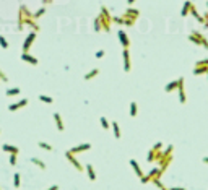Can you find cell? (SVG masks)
<instances>
[{
  "instance_id": "cell-1",
  "label": "cell",
  "mask_w": 208,
  "mask_h": 190,
  "mask_svg": "<svg viewBox=\"0 0 208 190\" xmlns=\"http://www.w3.org/2000/svg\"><path fill=\"white\" fill-rule=\"evenodd\" d=\"M98 16H99L101 24H102V31L109 33L111 31V24H112V15H111V12L104 5H101V13Z\"/></svg>"
},
{
  "instance_id": "cell-2",
  "label": "cell",
  "mask_w": 208,
  "mask_h": 190,
  "mask_svg": "<svg viewBox=\"0 0 208 190\" xmlns=\"http://www.w3.org/2000/svg\"><path fill=\"white\" fill-rule=\"evenodd\" d=\"M189 41H192L195 46H203L205 49L208 51V39L202 33H198L197 30H192V33L189 34Z\"/></svg>"
},
{
  "instance_id": "cell-3",
  "label": "cell",
  "mask_w": 208,
  "mask_h": 190,
  "mask_svg": "<svg viewBox=\"0 0 208 190\" xmlns=\"http://www.w3.org/2000/svg\"><path fill=\"white\" fill-rule=\"evenodd\" d=\"M208 72V59H202L195 63V68H194V75H203Z\"/></svg>"
},
{
  "instance_id": "cell-4",
  "label": "cell",
  "mask_w": 208,
  "mask_h": 190,
  "mask_svg": "<svg viewBox=\"0 0 208 190\" xmlns=\"http://www.w3.org/2000/svg\"><path fill=\"white\" fill-rule=\"evenodd\" d=\"M65 158H67V161H68L70 164H73V167L77 169L78 172H83V171H85V167L80 164V161H78L77 158H75V155H73V153H70V151H65Z\"/></svg>"
},
{
  "instance_id": "cell-5",
  "label": "cell",
  "mask_w": 208,
  "mask_h": 190,
  "mask_svg": "<svg viewBox=\"0 0 208 190\" xmlns=\"http://www.w3.org/2000/svg\"><path fill=\"white\" fill-rule=\"evenodd\" d=\"M36 31H31L30 34L26 36V39H25V42H23V52H30V49H31V46L34 44V41H36Z\"/></svg>"
},
{
  "instance_id": "cell-6",
  "label": "cell",
  "mask_w": 208,
  "mask_h": 190,
  "mask_svg": "<svg viewBox=\"0 0 208 190\" xmlns=\"http://www.w3.org/2000/svg\"><path fill=\"white\" fill-rule=\"evenodd\" d=\"M125 18V20H132V21H137L138 20V16H140V10H137V8H134V7H129L127 10H125V13L122 15Z\"/></svg>"
},
{
  "instance_id": "cell-7",
  "label": "cell",
  "mask_w": 208,
  "mask_h": 190,
  "mask_svg": "<svg viewBox=\"0 0 208 190\" xmlns=\"http://www.w3.org/2000/svg\"><path fill=\"white\" fill-rule=\"evenodd\" d=\"M177 91H179V102H181V104H185V102H187V94H185L184 77L179 78V88H177Z\"/></svg>"
},
{
  "instance_id": "cell-8",
  "label": "cell",
  "mask_w": 208,
  "mask_h": 190,
  "mask_svg": "<svg viewBox=\"0 0 208 190\" xmlns=\"http://www.w3.org/2000/svg\"><path fill=\"white\" fill-rule=\"evenodd\" d=\"M117 37H119V41H120L122 47H124V49H129V46H130V39H129L127 33H125L124 30H119V31H117Z\"/></svg>"
},
{
  "instance_id": "cell-9",
  "label": "cell",
  "mask_w": 208,
  "mask_h": 190,
  "mask_svg": "<svg viewBox=\"0 0 208 190\" xmlns=\"http://www.w3.org/2000/svg\"><path fill=\"white\" fill-rule=\"evenodd\" d=\"M122 59H124V72H130V68H132V65H130V52H129V49H124L122 51Z\"/></svg>"
},
{
  "instance_id": "cell-10",
  "label": "cell",
  "mask_w": 208,
  "mask_h": 190,
  "mask_svg": "<svg viewBox=\"0 0 208 190\" xmlns=\"http://www.w3.org/2000/svg\"><path fill=\"white\" fill-rule=\"evenodd\" d=\"M90 148H91V143H81V145H78V146L70 148L68 151H70V153H73V155H77V153H83V151H88Z\"/></svg>"
},
{
  "instance_id": "cell-11",
  "label": "cell",
  "mask_w": 208,
  "mask_h": 190,
  "mask_svg": "<svg viewBox=\"0 0 208 190\" xmlns=\"http://www.w3.org/2000/svg\"><path fill=\"white\" fill-rule=\"evenodd\" d=\"M28 102H30V101H28L26 98H25V99H21V101H18V102H13V104H10V106H8V111H10V112H15V111H18V109L25 107Z\"/></svg>"
},
{
  "instance_id": "cell-12",
  "label": "cell",
  "mask_w": 208,
  "mask_h": 190,
  "mask_svg": "<svg viewBox=\"0 0 208 190\" xmlns=\"http://www.w3.org/2000/svg\"><path fill=\"white\" fill-rule=\"evenodd\" d=\"M21 60L26 62V63H31V65H37V63H39L36 57H33L31 54H28V52H23V54H21Z\"/></svg>"
},
{
  "instance_id": "cell-13",
  "label": "cell",
  "mask_w": 208,
  "mask_h": 190,
  "mask_svg": "<svg viewBox=\"0 0 208 190\" xmlns=\"http://www.w3.org/2000/svg\"><path fill=\"white\" fill-rule=\"evenodd\" d=\"M2 149L5 151V153H10V155H18V153H20V148L13 146V145H8V143H3L2 145Z\"/></svg>"
},
{
  "instance_id": "cell-14",
  "label": "cell",
  "mask_w": 208,
  "mask_h": 190,
  "mask_svg": "<svg viewBox=\"0 0 208 190\" xmlns=\"http://www.w3.org/2000/svg\"><path fill=\"white\" fill-rule=\"evenodd\" d=\"M54 120H55V125H57V130L59 132H63L65 130V125H63V120H62V116L59 112L54 114Z\"/></svg>"
},
{
  "instance_id": "cell-15",
  "label": "cell",
  "mask_w": 208,
  "mask_h": 190,
  "mask_svg": "<svg viewBox=\"0 0 208 190\" xmlns=\"http://www.w3.org/2000/svg\"><path fill=\"white\" fill-rule=\"evenodd\" d=\"M192 2H190V0H185V3H184V7H182V10H181V16H189V15H190V8H192Z\"/></svg>"
},
{
  "instance_id": "cell-16",
  "label": "cell",
  "mask_w": 208,
  "mask_h": 190,
  "mask_svg": "<svg viewBox=\"0 0 208 190\" xmlns=\"http://www.w3.org/2000/svg\"><path fill=\"white\" fill-rule=\"evenodd\" d=\"M130 166L134 167V172H135L138 177H143V176H145V174H143V171H141V167H140V164L137 163L135 159H130Z\"/></svg>"
},
{
  "instance_id": "cell-17",
  "label": "cell",
  "mask_w": 208,
  "mask_h": 190,
  "mask_svg": "<svg viewBox=\"0 0 208 190\" xmlns=\"http://www.w3.org/2000/svg\"><path fill=\"white\" fill-rule=\"evenodd\" d=\"M177 88H179V78L174 80V81H171V83H167L166 86H164V91H166V93H172V91L177 90Z\"/></svg>"
},
{
  "instance_id": "cell-18",
  "label": "cell",
  "mask_w": 208,
  "mask_h": 190,
  "mask_svg": "<svg viewBox=\"0 0 208 190\" xmlns=\"http://www.w3.org/2000/svg\"><path fill=\"white\" fill-rule=\"evenodd\" d=\"M30 161H31V163H33L34 166H37V167H39L41 171H46V169H47V166H46V163H44V161H41L39 158H31Z\"/></svg>"
},
{
  "instance_id": "cell-19",
  "label": "cell",
  "mask_w": 208,
  "mask_h": 190,
  "mask_svg": "<svg viewBox=\"0 0 208 190\" xmlns=\"http://www.w3.org/2000/svg\"><path fill=\"white\" fill-rule=\"evenodd\" d=\"M98 75H99V68H93V70H90L86 75H85V80H86V81H90V80H93L94 77H98Z\"/></svg>"
},
{
  "instance_id": "cell-20",
  "label": "cell",
  "mask_w": 208,
  "mask_h": 190,
  "mask_svg": "<svg viewBox=\"0 0 208 190\" xmlns=\"http://www.w3.org/2000/svg\"><path fill=\"white\" fill-rule=\"evenodd\" d=\"M85 169H86V172H88L90 180H96V172H94V167L91 164H86V166H85Z\"/></svg>"
},
{
  "instance_id": "cell-21",
  "label": "cell",
  "mask_w": 208,
  "mask_h": 190,
  "mask_svg": "<svg viewBox=\"0 0 208 190\" xmlns=\"http://www.w3.org/2000/svg\"><path fill=\"white\" fill-rule=\"evenodd\" d=\"M21 93V90L20 88H8L7 91H5V94L8 98H13V96H18V94Z\"/></svg>"
},
{
  "instance_id": "cell-22",
  "label": "cell",
  "mask_w": 208,
  "mask_h": 190,
  "mask_svg": "<svg viewBox=\"0 0 208 190\" xmlns=\"http://www.w3.org/2000/svg\"><path fill=\"white\" fill-rule=\"evenodd\" d=\"M137 114H138V104L135 101H132L130 102V116L132 117H137Z\"/></svg>"
},
{
  "instance_id": "cell-23",
  "label": "cell",
  "mask_w": 208,
  "mask_h": 190,
  "mask_svg": "<svg viewBox=\"0 0 208 190\" xmlns=\"http://www.w3.org/2000/svg\"><path fill=\"white\" fill-rule=\"evenodd\" d=\"M159 151H161V149H159ZM156 155H158V151L151 148V149L148 151V158H146V161H148V163H153V161H156Z\"/></svg>"
},
{
  "instance_id": "cell-24",
  "label": "cell",
  "mask_w": 208,
  "mask_h": 190,
  "mask_svg": "<svg viewBox=\"0 0 208 190\" xmlns=\"http://www.w3.org/2000/svg\"><path fill=\"white\" fill-rule=\"evenodd\" d=\"M111 127H112V132H114V137L119 140L120 135H122V133H120V127H119V123H117V122H112V125H111Z\"/></svg>"
},
{
  "instance_id": "cell-25",
  "label": "cell",
  "mask_w": 208,
  "mask_h": 190,
  "mask_svg": "<svg viewBox=\"0 0 208 190\" xmlns=\"http://www.w3.org/2000/svg\"><path fill=\"white\" fill-rule=\"evenodd\" d=\"M13 185H15V188H20V185H21V176H20V172H15V176H13Z\"/></svg>"
},
{
  "instance_id": "cell-26",
  "label": "cell",
  "mask_w": 208,
  "mask_h": 190,
  "mask_svg": "<svg viewBox=\"0 0 208 190\" xmlns=\"http://www.w3.org/2000/svg\"><path fill=\"white\" fill-rule=\"evenodd\" d=\"M44 13H46V7H41L36 13H33V18H34V20H39V18H42Z\"/></svg>"
},
{
  "instance_id": "cell-27",
  "label": "cell",
  "mask_w": 208,
  "mask_h": 190,
  "mask_svg": "<svg viewBox=\"0 0 208 190\" xmlns=\"http://www.w3.org/2000/svg\"><path fill=\"white\" fill-rule=\"evenodd\" d=\"M94 31H96V33L102 31V24H101V20H99V16H96V18H94Z\"/></svg>"
},
{
  "instance_id": "cell-28",
  "label": "cell",
  "mask_w": 208,
  "mask_h": 190,
  "mask_svg": "<svg viewBox=\"0 0 208 190\" xmlns=\"http://www.w3.org/2000/svg\"><path fill=\"white\" fill-rule=\"evenodd\" d=\"M39 101L41 102H46V104H52L54 102V99L51 96H46V94H39Z\"/></svg>"
},
{
  "instance_id": "cell-29",
  "label": "cell",
  "mask_w": 208,
  "mask_h": 190,
  "mask_svg": "<svg viewBox=\"0 0 208 190\" xmlns=\"http://www.w3.org/2000/svg\"><path fill=\"white\" fill-rule=\"evenodd\" d=\"M151 182H153V184H155V185H156L159 190H169V188H166V187L161 184V179H156V177H155L153 180H151Z\"/></svg>"
},
{
  "instance_id": "cell-30",
  "label": "cell",
  "mask_w": 208,
  "mask_h": 190,
  "mask_svg": "<svg viewBox=\"0 0 208 190\" xmlns=\"http://www.w3.org/2000/svg\"><path fill=\"white\" fill-rule=\"evenodd\" d=\"M99 122H101V127H102L104 130H109L111 123L107 122V119H106V117H99Z\"/></svg>"
},
{
  "instance_id": "cell-31",
  "label": "cell",
  "mask_w": 208,
  "mask_h": 190,
  "mask_svg": "<svg viewBox=\"0 0 208 190\" xmlns=\"http://www.w3.org/2000/svg\"><path fill=\"white\" fill-rule=\"evenodd\" d=\"M39 148H42V149H47V151H52L54 148H52V145H49V143H46V141H39Z\"/></svg>"
},
{
  "instance_id": "cell-32",
  "label": "cell",
  "mask_w": 208,
  "mask_h": 190,
  "mask_svg": "<svg viewBox=\"0 0 208 190\" xmlns=\"http://www.w3.org/2000/svg\"><path fill=\"white\" fill-rule=\"evenodd\" d=\"M112 23H117V24H125L124 16H112Z\"/></svg>"
},
{
  "instance_id": "cell-33",
  "label": "cell",
  "mask_w": 208,
  "mask_h": 190,
  "mask_svg": "<svg viewBox=\"0 0 208 190\" xmlns=\"http://www.w3.org/2000/svg\"><path fill=\"white\" fill-rule=\"evenodd\" d=\"M8 46H10V44H8V41L5 39L3 36H0V47H2V49H8Z\"/></svg>"
},
{
  "instance_id": "cell-34",
  "label": "cell",
  "mask_w": 208,
  "mask_h": 190,
  "mask_svg": "<svg viewBox=\"0 0 208 190\" xmlns=\"http://www.w3.org/2000/svg\"><path fill=\"white\" fill-rule=\"evenodd\" d=\"M10 166H16V163H18V155H10Z\"/></svg>"
},
{
  "instance_id": "cell-35",
  "label": "cell",
  "mask_w": 208,
  "mask_h": 190,
  "mask_svg": "<svg viewBox=\"0 0 208 190\" xmlns=\"http://www.w3.org/2000/svg\"><path fill=\"white\" fill-rule=\"evenodd\" d=\"M104 54H106V52H104V51L101 49V51H98V52L94 54V55H96V59H102V57H104Z\"/></svg>"
},
{
  "instance_id": "cell-36",
  "label": "cell",
  "mask_w": 208,
  "mask_h": 190,
  "mask_svg": "<svg viewBox=\"0 0 208 190\" xmlns=\"http://www.w3.org/2000/svg\"><path fill=\"white\" fill-rule=\"evenodd\" d=\"M0 80H2V81H8V77L3 73V70H0Z\"/></svg>"
},
{
  "instance_id": "cell-37",
  "label": "cell",
  "mask_w": 208,
  "mask_h": 190,
  "mask_svg": "<svg viewBox=\"0 0 208 190\" xmlns=\"http://www.w3.org/2000/svg\"><path fill=\"white\" fill-rule=\"evenodd\" d=\"M161 148H163V143H161V141H158V143H155V146H153V149H156V151H159Z\"/></svg>"
},
{
  "instance_id": "cell-38",
  "label": "cell",
  "mask_w": 208,
  "mask_h": 190,
  "mask_svg": "<svg viewBox=\"0 0 208 190\" xmlns=\"http://www.w3.org/2000/svg\"><path fill=\"white\" fill-rule=\"evenodd\" d=\"M169 190H187V188H182V187H171Z\"/></svg>"
},
{
  "instance_id": "cell-39",
  "label": "cell",
  "mask_w": 208,
  "mask_h": 190,
  "mask_svg": "<svg viewBox=\"0 0 208 190\" xmlns=\"http://www.w3.org/2000/svg\"><path fill=\"white\" fill-rule=\"evenodd\" d=\"M47 190H59V185H52V187H49Z\"/></svg>"
},
{
  "instance_id": "cell-40",
  "label": "cell",
  "mask_w": 208,
  "mask_h": 190,
  "mask_svg": "<svg viewBox=\"0 0 208 190\" xmlns=\"http://www.w3.org/2000/svg\"><path fill=\"white\" fill-rule=\"evenodd\" d=\"M52 2H54V0H42V3H44V5H47V3H52Z\"/></svg>"
},
{
  "instance_id": "cell-41",
  "label": "cell",
  "mask_w": 208,
  "mask_h": 190,
  "mask_svg": "<svg viewBox=\"0 0 208 190\" xmlns=\"http://www.w3.org/2000/svg\"><path fill=\"white\" fill-rule=\"evenodd\" d=\"M127 3H129V7H132V5L135 3V0H127Z\"/></svg>"
},
{
  "instance_id": "cell-42",
  "label": "cell",
  "mask_w": 208,
  "mask_h": 190,
  "mask_svg": "<svg viewBox=\"0 0 208 190\" xmlns=\"http://www.w3.org/2000/svg\"><path fill=\"white\" fill-rule=\"evenodd\" d=\"M203 163H206V164H208V156H203Z\"/></svg>"
},
{
  "instance_id": "cell-43",
  "label": "cell",
  "mask_w": 208,
  "mask_h": 190,
  "mask_svg": "<svg viewBox=\"0 0 208 190\" xmlns=\"http://www.w3.org/2000/svg\"><path fill=\"white\" fill-rule=\"evenodd\" d=\"M206 77H208V72H206Z\"/></svg>"
},
{
  "instance_id": "cell-44",
  "label": "cell",
  "mask_w": 208,
  "mask_h": 190,
  "mask_svg": "<svg viewBox=\"0 0 208 190\" xmlns=\"http://www.w3.org/2000/svg\"><path fill=\"white\" fill-rule=\"evenodd\" d=\"M206 5H208V3H206Z\"/></svg>"
}]
</instances>
